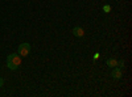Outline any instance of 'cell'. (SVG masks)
<instances>
[{
	"instance_id": "obj_1",
	"label": "cell",
	"mask_w": 132,
	"mask_h": 97,
	"mask_svg": "<svg viewBox=\"0 0 132 97\" xmlns=\"http://www.w3.org/2000/svg\"><path fill=\"white\" fill-rule=\"evenodd\" d=\"M20 64H21V57L19 55V54H11V55H8L7 58V67L9 70H17L20 67Z\"/></svg>"
},
{
	"instance_id": "obj_2",
	"label": "cell",
	"mask_w": 132,
	"mask_h": 97,
	"mask_svg": "<svg viewBox=\"0 0 132 97\" xmlns=\"http://www.w3.org/2000/svg\"><path fill=\"white\" fill-rule=\"evenodd\" d=\"M29 52H30V45L29 44H21L19 46V55L20 57H27L29 55Z\"/></svg>"
},
{
	"instance_id": "obj_3",
	"label": "cell",
	"mask_w": 132,
	"mask_h": 97,
	"mask_svg": "<svg viewBox=\"0 0 132 97\" xmlns=\"http://www.w3.org/2000/svg\"><path fill=\"white\" fill-rule=\"evenodd\" d=\"M111 76H112L114 79H116V80L122 79V78H123V71H122V68L114 67V68H112V72H111Z\"/></svg>"
},
{
	"instance_id": "obj_4",
	"label": "cell",
	"mask_w": 132,
	"mask_h": 97,
	"mask_svg": "<svg viewBox=\"0 0 132 97\" xmlns=\"http://www.w3.org/2000/svg\"><path fill=\"white\" fill-rule=\"evenodd\" d=\"M73 34H74L75 37L81 38V37H83L85 31H83V29H82L81 26H75V28H73Z\"/></svg>"
},
{
	"instance_id": "obj_5",
	"label": "cell",
	"mask_w": 132,
	"mask_h": 97,
	"mask_svg": "<svg viewBox=\"0 0 132 97\" xmlns=\"http://www.w3.org/2000/svg\"><path fill=\"white\" fill-rule=\"evenodd\" d=\"M107 66H108V67H111V68L116 67V66H118V60H116V59H114V58L107 59Z\"/></svg>"
},
{
	"instance_id": "obj_6",
	"label": "cell",
	"mask_w": 132,
	"mask_h": 97,
	"mask_svg": "<svg viewBox=\"0 0 132 97\" xmlns=\"http://www.w3.org/2000/svg\"><path fill=\"white\" fill-rule=\"evenodd\" d=\"M116 67H119V68H122V70H123V67H124V60H123V59L118 60V66H116Z\"/></svg>"
},
{
	"instance_id": "obj_7",
	"label": "cell",
	"mask_w": 132,
	"mask_h": 97,
	"mask_svg": "<svg viewBox=\"0 0 132 97\" xmlns=\"http://www.w3.org/2000/svg\"><path fill=\"white\" fill-rule=\"evenodd\" d=\"M103 10H104V12H107V13H108L110 10H111V7H110V5H104V7H103Z\"/></svg>"
},
{
	"instance_id": "obj_8",
	"label": "cell",
	"mask_w": 132,
	"mask_h": 97,
	"mask_svg": "<svg viewBox=\"0 0 132 97\" xmlns=\"http://www.w3.org/2000/svg\"><path fill=\"white\" fill-rule=\"evenodd\" d=\"M3 84H4V80H3L2 78H0V88H2V87H3Z\"/></svg>"
},
{
	"instance_id": "obj_9",
	"label": "cell",
	"mask_w": 132,
	"mask_h": 97,
	"mask_svg": "<svg viewBox=\"0 0 132 97\" xmlns=\"http://www.w3.org/2000/svg\"><path fill=\"white\" fill-rule=\"evenodd\" d=\"M98 58H99V54H98V52H96V54H95V55H94V59H95V60H96V59H98Z\"/></svg>"
}]
</instances>
